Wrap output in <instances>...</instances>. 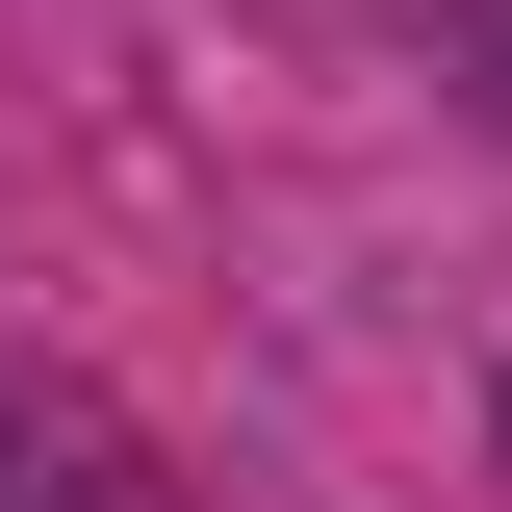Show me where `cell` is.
I'll return each instance as SVG.
<instances>
[{"mask_svg":"<svg viewBox=\"0 0 512 512\" xmlns=\"http://www.w3.org/2000/svg\"><path fill=\"white\" fill-rule=\"evenodd\" d=\"M0 512H180V487H154V436H128L103 384L0 359Z\"/></svg>","mask_w":512,"mask_h":512,"instance_id":"1","label":"cell"},{"mask_svg":"<svg viewBox=\"0 0 512 512\" xmlns=\"http://www.w3.org/2000/svg\"><path fill=\"white\" fill-rule=\"evenodd\" d=\"M461 77H487V103H512V0H487V26H461Z\"/></svg>","mask_w":512,"mask_h":512,"instance_id":"2","label":"cell"}]
</instances>
